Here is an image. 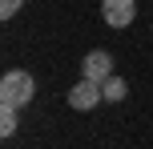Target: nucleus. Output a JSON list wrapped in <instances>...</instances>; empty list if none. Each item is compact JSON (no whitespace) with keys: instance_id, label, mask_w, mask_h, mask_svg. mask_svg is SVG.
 <instances>
[{"instance_id":"7ed1b4c3","label":"nucleus","mask_w":153,"mask_h":149,"mask_svg":"<svg viewBox=\"0 0 153 149\" xmlns=\"http://www.w3.org/2000/svg\"><path fill=\"white\" fill-rule=\"evenodd\" d=\"M101 16L109 28H129L137 20V0H101Z\"/></svg>"},{"instance_id":"20e7f679","label":"nucleus","mask_w":153,"mask_h":149,"mask_svg":"<svg viewBox=\"0 0 153 149\" xmlns=\"http://www.w3.org/2000/svg\"><path fill=\"white\" fill-rule=\"evenodd\" d=\"M81 77L101 81V85H105V81L113 77V56H109L105 48H93V53H85V61H81Z\"/></svg>"},{"instance_id":"f257e3e1","label":"nucleus","mask_w":153,"mask_h":149,"mask_svg":"<svg viewBox=\"0 0 153 149\" xmlns=\"http://www.w3.org/2000/svg\"><path fill=\"white\" fill-rule=\"evenodd\" d=\"M32 97H36V77L24 69H8L0 77V105H12V109H28Z\"/></svg>"},{"instance_id":"0eeeda50","label":"nucleus","mask_w":153,"mask_h":149,"mask_svg":"<svg viewBox=\"0 0 153 149\" xmlns=\"http://www.w3.org/2000/svg\"><path fill=\"white\" fill-rule=\"evenodd\" d=\"M20 8H24V0H0V16H4V20H12Z\"/></svg>"},{"instance_id":"f03ea898","label":"nucleus","mask_w":153,"mask_h":149,"mask_svg":"<svg viewBox=\"0 0 153 149\" xmlns=\"http://www.w3.org/2000/svg\"><path fill=\"white\" fill-rule=\"evenodd\" d=\"M101 101H105V89H101V81L81 77V81H76V85L69 89V109H76V113H89V109H97Z\"/></svg>"},{"instance_id":"39448f33","label":"nucleus","mask_w":153,"mask_h":149,"mask_svg":"<svg viewBox=\"0 0 153 149\" xmlns=\"http://www.w3.org/2000/svg\"><path fill=\"white\" fill-rule=\"evenodd\" d=\"M101 89H105V101H113V105H121L125 97H129V81L125 77H109Z\"/></svg>"},{"instance_id":"423d86ee","label":"nucleus","mask_w":153,"mask_h":149,"mask_svg":"<svg viewBox=\"0 0 153 149\" xmlns=\"http://www.w3.org/2000/svg\"><path fill=\"white\" fill-rule=\"evenodd\" d=\"M16 117H20V109L0 105V137H12V133H16Z\"/></svg>"}]
</instances>
